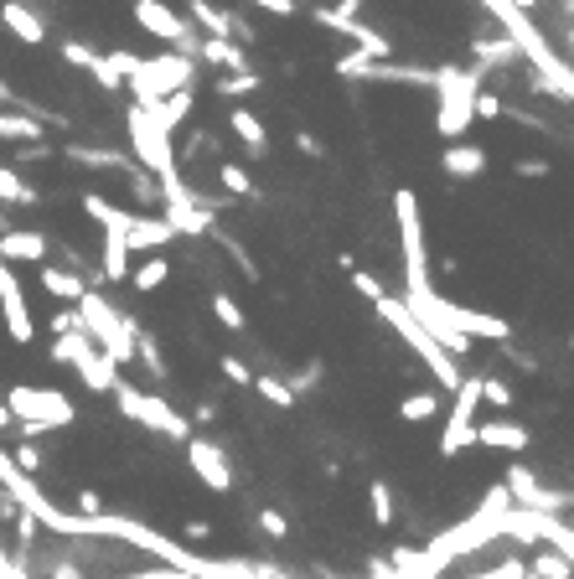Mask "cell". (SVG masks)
Here are the masks:
<instances>
[{
  "instance_id": "6da1fadb",
  "label": "cell",
  "mask_w": 574,
  "mask_h": 579,
  "mask_svg": "<svg viewBox=\"0 0 574 579\" xmlns=\"http://www.w3.org/2000/svg\"><path fill=\"white\" fill-rule=\"evenodd\" d=\"M78 321H83V331H88V342H94L109 362H135V337H140V321L135 316H125V311H114V300L104 295V290H94L88 285L83 295H78Z\"/></svg>"
},
{
  "instance_id": "7a4b0ae2",
  "label": "cell",
  "mask_w": 574,
  "mask_h": 579,
  "mask_svg": "<svg viewBox=\"0 0 574 579\" xmlns=\"http://www.w3.org/2000/svg\"><path fill=\"white\" fill-rule=\"evenodd\" d=\"M481 68H461V63H440L435 68V130L456 145L471 125H476V94H481Z\"/></svg>"
},
{
  "instance_id": "3957f363",
  "label": "cell",
  "mask_w": 574,
  "mask_h": 579,
  "mask_svg": "<svg viewBox=\"0 0 574 579\" xmlns=\"http://www.w3.org/2000/svg\"><path fill=\"white\" fill-rule=\"evenodd\" d=\"M373 306H378V316H383L388 326L399 331V342H404L409 352H419V362H425V368L435 373L440 393H456V388H461V378H466V373H461V362L450 357V352H445V347L430 337V331H425V326H419V321L409 316V306H404L399 295H388V290H383V295L373 300Z\"/></svg>"
},
{
  "instance_id": "277c9868",
  "label": "cell",
  "mask_w": 574,
  "mask_h": 579,
  "mask_svg": "<svg viewBox=\"0 0 574 579\" xmlns=\"http://www.w3.org/2000/svg\"><path fill=\"white\" fill-rule=\"evenodd\" d=\"M83 212L94 218L104 233H119L130 243V254H161V249H171V223L166 218H145V212H125V207H114V202H104L99 192H88L83 197Z\"/></svg>"
},
{
  "instance_id": "5b68a950",
  "label": "cell",
  "mask_w": 574,
  "mask_h": 579,
  "mask_svg": "<svg viewBox=\"0 0 574 579\" xmlns=\"http://www.w3.org/2000/svg\"><path fill=\"white\" fill-rule=\"evenodd\" d=\"M192 78H197V57H187V52H161V57H145V63H140L125 83H130L135 104L150 109L156 99L176 94V88H192Z\"/></svg>"
},
{
  "instance_id": "8992f818",
  "label": "cell",
  "mask_w": 574,
  "mask_h": 579,
  "mask_svg": "<svg viewBox=\"0 0 574 579\" xmlns=\"http://www.w3.org/2000/svg\"><path fill=\"white\" fill-rule=\"evenodd\" d=\"M218 207L223 202H207L202 192H192L187 181H181V171L161 176V218L171 223V233H181V238L207 233V228L218 223Z\"/></svg>"
},
{
  "instance_id": "52a82bcc",
  "label": "cell",
  "mask_w": 574,
  "mask_h": 579,
  "mask_svg": "<svg viewBox=\"0 0 574 579\" xmlns=\"http://www.w3.org/2000/svg\"><path fill=\"white\" fill-rule=\"evenodd\" d=\"M114 404H119V414H125V419L145 424V430L171 435V440H181V445L192 440V419H187V414H176L166 399H156V393H145V388H135V383H125V378L114 383Z\"/></svg>"
},
{
  "instance_id": "ba28073f",
  "label": "cell",
  "mask_w": 574,
  "mask_h": 579,
  "mask_svg": "<svg viewBox=\"0 0 574 579\" xmlns=\"http://www.w3.org/2000/svg\"><path fill=\"white\" fill-rule=\"evenodd\" d=\"M6 409H11L16 419H26V424H37L42 435H47V430H68V424L78 419V409H73L68 393L32 388V383H16V388L6 393Z\"/></svg>"
},
{
  "instance_id": "9c48e42d",
  "label": "cell",
  "mask_w": 574,
  "mask_h": 579,
  "mask_svg": "<svg viewBox=\"0 0 574 579\" xmlns=\"http://www.w3.org/2000/svg\"><path fill=\"white\" fill-rule=\"evenodd\" d=\"M125 125H130V156H135V166H145L150 176H171L176 171V150H171V135L150 119L140 104H130V114H125Z\"/></svg>"
},
{
  "instance_id": "30bf717a",
  "label": "cell",
  "mask_w": 574,
  "mask_h": 579,
  "mask_svg": "<svg viewBox=\"0 0 574 579\" xmlns=\"http://www.w3.org/2000/svg\"><path fill=\"white\" fill-rule=\"evenodd\" d=\"M130 16H135V26L140 32H150V37H161V42H171V52H187V57H197V47H202V32L187 21V16H176L166 0H135L130 6Z\"/></svg>"
},
{
  "instance_id": "8fae6325",
  "label": "cell",
  "mask_w": 574,
  "mask_h": 579,
  "mask_svg": "<svg viewBox=\"0 0 574 579\" xmlns=\"http://www.w3.org/2000/svg\"><path fill=\"white\" fill-rule=\"evenodd\" d=\"M187 466L197 471V481L207 486L213 497H228L233 492V466H228V455L213 445V440H187Z\"/></svg>"
},
{
  "instance_id": "7c38bea8",
  "label": "cell",
  "mask_w": 574,
  "mask_h": 579,
  "mask_svg": "<svg viewBox=\"0 0 574 579\" xmlns=\"http://www.w3.org/2000/svg\"><path fill=\"white\" fill-rule=\"evenodd\" d=\"M0 311H6V331H11V342H32L37 337V326H32V311H26V290L16 280V264L0 259Z\"/></svg>"
},
{
  "instance_id": "4fadbf2b",
  "label": "cell",
  "mask_w": 574,
  "mask_h": 579,
  "mask_svg": "<svg viewBox=\"0 0 574 579\" xmlns=\"http://www.w3.org/2000/svg\"><path fill=\"white\" fill-rule=\"evenodd\" d=\"M73 373H78V383H83L88 393H114V383H119V362H109L94 342H88V347L73 357Z\"/></svg>"
},
{
  "instance_id": "5bb4252c",
  "label": "cell",
  "mask_w": 574,
  "mask_h": 579,
  "mask_svg": "<svg viewBox=\"0 0 574 579\" xmlns=\"http://www.w3.org/2000/svg\"><path fill=\"white\" fill-rule=\"evenodd\" d=\"M476 445L523 455V450L533 445V435H528V424H518V419H481V424H476Z\"/></svg>"
},
{
  "instance_id": "9a60e30c",
  "label": "cell",
  "mask_w": 574,
  "mask_h": 579,
  "mask_svg": "<svg viewBox=\"0 0 574 579\" xmlns=\"http://www.w3.org/2000/svg\"><path fill=\"white\" fill-rule=\"evenodd\" d=\"M0 259H6V264H47V233L6 228V233H0Z\"/></svg>"
},
{
  "instance_id": "2e32d148",
  "label": "cell",
  "mask_w": 574,
  "mask_h": 579,
  "mask_svg": "<svg viewBox=\"0 0 574 579\" xmlns=\"http://www.w3.org/2000/svg\"><path fill=\"white\" fill-rule=\"evenodd\" d=\"M0 21H6V32H11L16 42H26V47L47 42V21L26 6V0H0Z\"/></svg>"
},
{
  "instance_id": "e0dca14e",
  "label": "cell",
  "mask_w": 574,
  "mask_h": 579,
  "mask_svg": "<svg viewBox=\"0 0 574 579\" xmlns=\"http://www.w3.org/2000/svg\"><path fill=\"white\" fill-rule=\"evenodd\" d=\"M192 104H197V88H176V94H166V99H156L145 114L156 119V125L166 130V135H176L181 125H187V114H192Z\"/></svg>"
},
{
  "instance_id": "ac0fdd59",
  "label": "cell",
  "mask_w": 574,
  "mask_h": 579,
  "mask_svg": "<svg viewBox=\"0 0 574 579\" xmlns=\"http://www.w3.org/2000/svg\"><path fill=\"white\" fill-rule=\"evenodd\" d=\"M440 166H445L450 176H456V181H471V176H481V171H487V150H481V145H471V140H456V145H445Z\"/></svg>"
},
{
  "instance_id": "d6986e66",
  "label": "cell",
  "mask_w": 574,
  "mask_h": 579,
  "mask_svg": "<svg viewBox=\"0 0 574 579\" xmlns=\"http://www.w3.org/2000/svg\"><path fill=\"white\" fill-rule=\"evenodd\" d=\"M197 57H202V63H213V68H228V73H249V52L238 47L233 37H202Z\"/></svg>"
},
{
  "instance_id": "ffe728a7",
  "label": "cell",
  "mask_w": 574,
  "mask_h": 579,
  "mask_svg": "<svg viewBox=\"0 0 574 579\" xmlns=\"http://www.w3.org/2000/svg\"><path fill=\"white\" fill-rule=\"evenodd\" d=\"M42 269V290L52 295V300H68V306H78V295L88 290V280L78 269H63V264H37Z\"/></svg>"
},
{
  "instance_id": "44dd1931",
  "label": "cell",
  "mask_w": 574,
  "mask_h": 579,
  "mask_svg": "<svg viewBox=\"0 0 574 579\" xmlns=\"http://www.w3.org/2000/svg\"><path fill=\"white\" fill-rule=\"evenodd\" d=\"M63 156L78 161V166H94V171H130V166H135L130 156H119V150H104V145H68Z\"/></svg>"
},
{
  "instance_id": "7402d4cb",
  "label": "cell",
  "mask_w": 574,
  "mask_h": 579,
  "mask_svg": "<svg viewBox=\"0 0 574 579\" xmlns=\"http://www.w3.org/2000/svg\"><path fill=\"white\" fill-rule=\"evenodd\" d=\"M99 274L109 285H125L130 280V243L119 238V233H104V264H99Z\"/></svg>"
},
{
  "instance_id": "603a6c76",
  "label": "cell",
  "mask_w": 574,
  "mask_h": 579,
  "mask_svg": "<svg viewBox=\"0 0 574 579\" xmlns=\"http://www.w3.org/2000/svg\"><path fill=\"white\" fill-rule=\"evenodd\" d=\"M228 125H233L238 140L254 150V156H264V150H269V130H264V119H259L254 109H233V114H228Z\"/></svg>"
},
{
  "instance_id": "cb8c5ba5",
  "label": "cell",
  "mask_w": 574,
  "mask_h": 579,
  "mask_svg": "<svg viewBox=\"0 0 574 579\" xmlns=\"http://www.w3.org/2000/svg\"><path fill=\"white\" fill-rule=\"evenodd\" d=\"M0 140H11V145H37V140H47V125H37L32 114H6V109H0Z\"/></svg>"
},
{
  "instance_id": "d4e9b609",
  "label": "cell",
  "mask_w": 574,
  "mask_h": 579,
  "mask_svg": "<svg viewBox=\"0 0 574 579\" xmlns=\"http://www.w3.org/2000/svg\"><path fill=\"white\" fill-rule=\"evenodd\" d=\"M435 414H445V393L430 388V393H409V399L399 404V419L404 424H430Z\"/></svg>"
},
{
  "instance_id": "484cf974",
  "label": "cell",
  "mask_w": 574,
  "mask_h": 579,
  "mask_svg": "<svg viewBox=\"0 0 574 579\" xmlns=\"http://www.w3.org/2000/svg\"><path fill=\"white\" fill-rule=\"evenodd\" d=\"M166 280H171V259H166V254H150V259H145V264H140V269L130 274V285H135L140 295H150V290H161Z\"/></svg>"
},
{
  "instance_id": "4316f807",
  "label": "cell",
  "mask_w": 574,
  "mask_h": 579,
  "mask_svg": "<svg viewBox=\"0 0 574 579\" xmlns=\"http://www.w3.org/2000/svg\"><path fill=\"white\" fill-rule=\"evenodd\" d=\"M0 202H6V207H37V192L21 181L16 166H0Z\"/></svg>"
},
{
  "instance_id": "83f0119b",
  "label": "cell",
  "mask_w": 574,
  "mask_h": 579,
  "mask_svg": "<svg viewBox=\"0 0 574 579\" xmlns=\"http://www.w3.org/2000/svg\"><path fill=\"white\" fill-rule=\"evenodd\" d=\"M254 393L264 404H275V409H295V388L285 378H275V373H254Z\"/></svg>"
},
{
  "instance_id": "f1b7e54d",
  "label": "cell",
  "mask_w": 574,
  "mask_h": 579,
  "mask_svg": "<svg viewBox=\"0 0 574 579\" xmlns=\"http://www.w3.org/2000/svg\"><path fill=\"white\" fill-rule=\"evenodd\" d=\"M528 579H574V564L559 554V548H543V554L528 564Z\"/></svg>"
},
{
  "instance_id": "f546056e",
  "label": "cell",
  "mask_w": 574,
  "mask_h": 579,
  "mask_svg": "<svg viewBox=\"0 0 574 579\" xmlns=\"http://www.w3.org/2000/svg\"><path fill=\"white\" fill-rule=\"evenodd\" d=\"M135 362H145V373L156 378V383H166V378H171V373H166V362H161V347H156V337H145V331L135 337Z\"/></svg>"
},
{
  "instance_id": "4dcf8cb0",
  "label": "cell",
  "mask_w": 574,
  "mask_h": 579,
  "mask_svg": "<svg viewBox=\"0 0 574 579\" xmlns=\"http://www.w3.org/2000/svg\"><path fill=\"white\" fill-rule=\"evenodd\" d=\"M218 181H223L228 197H254V176L238 166V161H223V166H218Z\"/></svg>"
},
{
  "instance_id": "1f68e13d",
  "label": "cell",
  "mask_w": 574,
  "mask_h": 579,
  "mask_svg": "<svg viewBox=\"0 0 574 579\" xmlns=\"http://www.w3.org/2000/svg\"><path fill=\"white\" fill-rule=\"evenodd\" d=\"M368 507H373V523L378 528H394V492H388V481L368 486Z\"/></svg>"
},
{
  "instance_id": "d6a6232c",
  "label": "cell",
  "mask_w": 574,
  "mask_h": 579,
  "mask_svg": "<svg viewBox=\"0 0 574 579\" xmlns=\"http://www.w3.org/2000/svg\"><path fill=\"white\" fill-rule=\"evenodd\" d=\"M213 316L223 331H244V311H238V300L228 290H213Z\"/></svg>"
},
{
  "instance_id": "836d02e7",
  "label": "cell",
  "mask_w": 574,
  "mask_h": 579,
  "mask_svg": "<svg viewBox=\"0 0 574 579\" xmlns=\"http://www.w3.org/2000/svg\"><path fill=\"white\" fill-rule=\"evenodd\" d=\"M218 94H223V99H249V94H259V73H228V78L218 83Z\"/></svg>"
},
{
  "instance_id": "e575fe53",
  "label": "cell",
  "mask_w": 574,
  "mask_h": 579,
  "mask_svg": "<svg viewBox=\"0 0 574 579\" xmlns=\"http://www.w3.org/2000/svg\"><path fill=\"white\" fill-rule=\"evenodd\" d=\"M481 404H492V409H512V388L502 378H481Z\"/></svg>"
},
{
  "instance_id": "d590c367",
  "label": "cell",
  "mask_w": 574,
  "mask_h": 579,
  "mask_svg": "<svg viewBox=\"0 0 574 579\" xmlns=\"http://www.w3.org/2000/svg\"><path fill=\"white\" fill-rule=\"evenodd\" d=\"M466 579H528V564L523 559H502V564L481 569V574H466Z\"/></svg>"
},
{
  "instance_id": "8d00e7d4",
  "label": "cell",
  "mask_w": 574,
  "mask_h": 579,
  "mask_svg": "<svg viewBox=\"0 0 574 579\" xmlns=\"http://www.w3.org/2000/svg\"><path fill=\"white\" fill-rule=\"evenodd\" d=\"M11 461H16V471H26V476H37V471H42V461H47V455H42V450H37L32 440H26V445H16V450H11Z\"/></svg>"
},
{
  "instance_id": "74e56055",
  "label": "cell",
  "mask_w": 574,
  "mask_h": 579,
  "mask_svg": "<svg viewBox=\"0 0 574 579\" xmlns=\"http://www.w3.org/2000/svg\"><path fill=\"white\" fill-rule=\"evenodd\" d=\"M254 523H259L269 538H290V523H285V512H275V507H259V512H254Z\"/></svg>"
},
{
  "instance_id": "f35d334b",
  "label": "cell",
  "mask_w": 574,
  "mask_h": 579,
  "mask_svg": "<svg viewBox=\"0 0 574 579\" xmlns=\"http://www.w3.org/2000/svg\"><path fill=\"white\" fill-rule=\"evenodd\" d=\"M88 73H94V83L104 88V94H114V88H125V78H119V73H114V63H109V57H99V63H94V68H88Z\"/></svg>"
},
{
  "instance_id": "ab89813d",
  "label": "cell",
  "mask_w": 574,
  "mask_h": 579,
  "mask_svg": "<svg viewBox=\"0 0 574 579\" xmlns=\"http://www.w3.org/2000/svg\"><path fill=\"white\" fill-rule=\"evenodd\" d=\"M63 57H68L73 68H94V63H99V52L88 47V42H63Z\"/></svg>"
},
{
  "instance_id": "60d3db41",
  "label": "cell",
  "mask_w": 574,
  "mask_h": 579,
  "mask_svg": "<svg viewBox=\"0 0 574 579\" xmlns=\"http://www.w3.org/2000/svg\"><path fill=\"white\" fill-rule=\"evenodd\" d=\"M218 368H223V378H228L233 388H254V373H249V368H244V362H238V357H223Z\"/></svg>"
},
{
  "instance_id": "b9f144b4",
  "label": "cell",
  "mask_w": 574,
  "mask_h": 579,
  "mask_svg": "<svg viewBox=\"0 0 574 579\" xmlns=\"http://www.w3.org/2000/svg\"><path fill=\"white\" fill-rule=\"evenodd\" d=\"M109 63H114V73H119V78H130V73L145 63V57H140V52H130V47H119V52H109Z\"/></svg>"
},
{
  "instance_id": "7bdbcfd3",
  "label": "cell",
  "mask_w": 574,
  "mask_h": 579,
  "mask_svg": "<svg viewBox=\"0 0 574 579\" xmlns=\"http://www.w3.org/2000/svg\"><path fill=\"white\" fill-rule=\"evenodd\" d=\"M73 512H78V517H99V512H104V497H99V492H88V486H83V492L73 497Z\"/></svg>"
},
{
  "instance_id": "ee69618b",
  "label": "cell",
  "mask_w": 574,
  "mask_h": 579,
  "mask_svg": "<svg viewBox=\"0 0 574 579\" xmlns=\"http://www.w3.org/2000/svg\"><path fill=\"white\" fill-rule=\"evenodd\" d=\"M244 6L269 11V16H295V11H300V0H244Z\"/></svg>"
},
{
  "instance_id": "f6af8a7d",
  "label": "cell",
  "mask_w": 574,
  "mask_h": 579,
  "mask_svg": "<svg viewBox=\"0 0 574 579\" xmlns=\"http://www.w3.org/2000/svg\"><path fill=\"white\" fill-rule=\"evenodd\" d=\"M512 171H518L523 181H538V176H549V161H543V156H523V161L512 166Z\"/></svg>"
},
{
  "instance_id": "bcb514c9",
  "label": "cell",
  "mask_w": 574,
  "mask_h": 579,
  "mask_svg": "<svg viewBox=\"0 0 574 579\" xmlns=\"http://www.w3.org/2000/svg\"><path fill=\"white\" fill-rule=\"evenodd\" d=\"M476 119H502V99H497V94H487V88L476 94Z\"/></svg>"
},
{
  "instance_id": "7dc6e473",
  "label": "cell",
  "mask_w": 574,
  "mask_h": 579,
  "mask_svg": "<svg viewBox=\"0 0 574 579\" xmlns=\"http://www.w3.org/2000/svg\"><path fill=\"white\" fill-rule=\"evenodd\" d=\"M125 579H197V574H192V569H171V564H166V569H140V574H125Z\"/></svg>"
},
{
  "instance_id": "c3c4849f",
  "label": "cell",
  "mask_w": 574,
  "mask_h": 579,
  "mask_svg": "<svg viewBox=\"0 0 574 579\" xmlns=\"http://www.w3.org/2000/svg\"><path fill=\"white\" fill-rule=\"evenodd\" d=\"M316 383H321V362H311V368L300 373V378H295L290 388H295V399H300V393H306V388H316Z\"/></svg>"
},
{
  "instance_id": "681fc988",
  "label": "cell",
  "mask_w": 574,
  "mask_h": 579,
  "mask_svg": "<svg viewBox=\"0 0 574 579\" xmlns=\"http://www.w3.org/2000/svg\"><path fill=\"white\" fill-rule=\"evenodd\" d=\"M73 326H83L73 306H68V311H57V316H52V331H57V337H63V331H73Z\"/></svg>"
},
{
  "instance_id": "f907efd6",
  "label": "cell",
  "mask_w": 574,
  "mask_h": 579,
  "mask_svg": "<svg viewBox=\"0 0 574 579\" xmlns=\"http://www.w3.org/2000/svg\"><path fill=\"white\" fill-rule=\"evenodd\" d=\"M47 579H83V569H78V564H68V559H57V564L47 569Z\"/></svg>"
},
{
  "instance_id": "816d5d0a",
  "label": "cell",
  "mask_w": 574,
  "mask_h": 579,
  "mask_svg": "<svg viewBox=\"0 0 574 579\" xmlns=\"http://www.w3.org/2000/svg\"><path fill=\"white\" fill-rule=\"evenodd\" d=\"M207 538H213V528H207V523H197V517H192V523H187V543H207Z\"/></svg>"
},
{
  "instance_id": "f5cc1de1",
  "label": "cell",
  "mask_w": 574,
  "mask_h": 579,
  "mask_svg": "<svg viewBox=\"0 0 574 579\" xmlns=\"http://www.w3.org/2000/svg\"><path fill=\"white\" fill-rule=\"evenodd\" d=\"M295 145L306 150V156H321V140H316V135H295Z\"/></svg>"
},
{
  "instance_id": "db71d44e",
  "label": "cell",
  "mask_w": 574,
  "mask_h": 579,
  "mask_svg": "<svg viewBox=\"0 0 574 579\" xmlns=\"http://www.w3.org/2000/svg\"><path fill=\"white\" fill-rule=\"evenodd\" d=\"M362 6H368V0H337V11H342V16H357Z\"/></svg>"
},
{
  "instance_id": "11a10c76",
  "label": "cell",
  "mask_w": 574,
  "mask_h": 579,
  "mask_svg": "<svg viewBox=\"0 0 574 579\" xmlns=\"http://www.w3.org/2000/svg\"><path fill=\"white\" fill-rule=\"evenodd\" d=\"M0 579H26V569H21V564H16V559H11V564H6V569H0Z\"/></svg>"
},
{
  "instance_id": "9f6ffc18",
  "label": "cell",
  "mask_w": 574,
  "mask_h": 579,
  "mask_svg": "<svg viewBox=\"0 0 574 579\" xmlns=\"http://www.w3.org/2000/svg\"><path fill=\"white\" fill-rule=\"evenodd\" d=\"M11 424H16V414H11L6 404H0V430H11Z\"/></svg>"
},
{
  "instance_id": "6f0895ef",
  "label": "cell",
  "mask_w": 574,
  "mask_h": 579,
  "mask_svg": "<svg viewBox=\"0 0 574 579\" xmlns=\"http://www.w3.org/2000/svg\"><path fill=\"white\" fill-rule=\"evenodd\" d=\"M512 6H518V11H528V16H533V11L543 6V0H512Z\"/></svg>"
},
{
  "instance_id": "680465c9",
  "label": "cell",
  "mask_w": 574,
  "mask_h": 579,
  "mask_svg": "<svg viewBox=\"0 0 574 579\" xmlns=\"http://www.w3.org/2000/svg\"><path fill=\"white\" fill-rule=\"evenodd\" d=\"M559 11H564V21H574V0H559Z\"/></svg>"
},
{
  "instance_id": "91938a15",
  "label": "cell",
  "mask_w": 574,
  "mask_h": 579,
  "mask_svg": "<svg viewBox=\"0 0 574 579\" xmlns=\"http://www.w3.org/2000/svg\"><path fill=\"white\" fill-rule=\"evenodd\" d=\"M564 42H569V57H574V21H569V32H564Z\"/></svg>"
},
{
  "instance_id": "94428289",
  "label": "cell",
  "mask_w": 574,
  "mask_h": 579,
  "mask_svg": "<svg viewBox=\"0 0 574 579\" xmlns=\"http://www.w3.org/2000/svg\"><path fill=\"white\" fill-rule=\"evenodd\" d=\"M564 523H569V528H574V507H569V517H564Z\"/></svg>"
},
{
  "instance_id": "6125c7cd",
  "label": "cell",
  "mask_w": 574,
  "mask_h": 579,
  "mask_svg": "<svg viewBox=\"0 0 574 579\" xmlns=\"http://www.w3.org/2000/svg\"><path fill=\"white\" fill-rule=\"evenodd\" d=\"M569 352H574V337H569Z\"/></svg>"
}]
</instances>
